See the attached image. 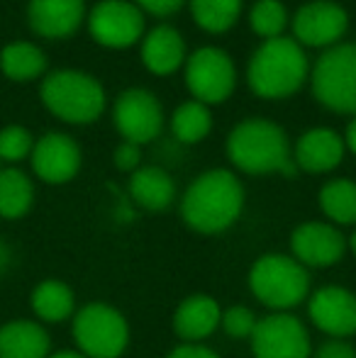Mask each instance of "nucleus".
I'll use <instances>...</instances> for the list:
<instances>
[{
  "label": "nucleus",
  "instance_id": "nucleus-1",
  "mask_svg": "<svg viewBox=\"0 0 356 358\" xmlns=\"http://www.w3.org/2000/svg\"><path fill=\"white\" fill-rule=\"evenodd\" d=\"M244 188L227 169H210L188 185L180 200V217L198 234H220L239 220Z\"/></svg>",
  "mask_w": 356,
  "mask_h": 358
},
{
  "label": "nucleus",
  "instance_id": "nucleus-2",
  "mask_svg": "<svg viewBox=\"0 0 356 358\" xmlns=\"http://www.w3.org/2000/svg\"><path fill=\"white\" fill-rule=\"evenodd\" d=\"M227 156L234 169L249 176H295L298 171L295 161L290 159V144L283 127L262 117L234 124L227 137Z\"/></svg>",
  "mask_w": 356,
  "mask_h": 358
},
{
  "label": "nucleus",
  "instance_id": "nucleus-3",
  "mask_svg": "<svg viewBox=\"0 0 356 358\" xmlns=\"http://www.w3.org/2000/svg\"><path fill=\"white\" fill-rule=\"evenodd\" d=\"M308 78V57L290 37L266 39L254 52L247 69L249 88L264 100H280L298 93Z\"/></svg>",
  "mask_w": 356,
  "mask_h": 358
},
{
  "label": "nucleus",
  "instance_id": "nucleus-4",
  "mask_svg": "<svg viewBox=\"0 0 356 358\" xmlns=\"http://www.w3.org/2000/svg\"><path fill=\"white\" fill-rule=\"evenodd\" d=\"M249 290L273 312H288L310 297V273L285 254H264L249 271Z\"/></svg>",
  "mask_w": 356,
  "mask_h": 358
},
{
  "label": "nucleus",
  "instance_id": "nucleus-5",
  "mask_svg": "<svg viewBox=\"0 0 356 358\" xmlns=\"http://www.w3.org/2000/svg\"><path fill=\"white\" fill-rule=\"evenodd\" d=\"M42 103L52 115L71 124H88L103 115L105 90L93 76L59 69L42 80Z\"/></svg>",
  "mask_w": 356,
  "mask_h": 358
},
{
  "label": "nucleus",
  "instance_id": "nucleus-6",
  "mask_svg": "<svg viewBox=\"0 0 356 358\" xmlns=\"http://www.w3.org/2000/svg\"><path fill=\"white\" fill-rule=\"evenodd\" d=\"M313 95L332 113L356 115V44H334L318 59Z\"/></svg>",
  "mask_w": 356,
  "mask_h": 358
},
{
  "label": "nucleus",
  "instance_id": "nucleus-7",
  "mask_svg": "<svg viewBox=\"0 0 356 358\" xmlns=\"http://www.w3.org/2000/svg\"><path fill=\"white\" fill-rule=\"evenodd\" d=\"M73 339L86 358H120L129 344V324L120 310L90 302L73 317Z\"/></svg>",
  "mask_w": 356,
  "mask_h": 358
},
{
  "label": "nucleus",
  "instance_id": "nucleus-8",
  "mask_svg": "<svg viewBox=\"0 0 356 358\" xmlns=\"http://www.w3.org/2000/svg\"><path fill=\"white\" fill-rule=\"evenodd\" d=\"M185 83L203 105L225 103L237 85L234 62L225 49L200 47L185 59Z\"/></svg>",
  "mask_w": 356,
  "mask_h": 358
},
{
  "label": "nucleus",
  "instance_id": "nucleus-9",
  "mask_svg": "<svg viewBox=\"0 0 356 358\" xmlns=\"http://www.w3.org/2000/svg\"><path fill=\"white\" fill-rule=\"evenodd\" d=\"M254 358H310L313 344L305 324L290 312H271L262 317L252 339Z\"/></svg>",
  "mask_w": 356,
  "mask_h": 358
},
{
  "label": "nucleus",
  "instance_id": "nucleus-10",
  "mask_svg": "<svg viewBox=\"0 0 356 358\" xmlns=\"http://www.w3.org/2000/svg\"><path fill=\"white\" fill-rule=\"evenodd\" d=\"M113 120L124 142H132L137 146L154 142L164 127L162 105L147 88L122 90L118 103H115Z\"/></svg>",
  "mask_w": 356,
  "mask_h": 358
},
{
  "label": "nucleus",
  "instance_id": "nucleus-11",
  "mask_svg": "<svg viewBox=\"0 0 356 358\" xmlns=\"http://www.w3.org/2000/svg\"><path fill=\"white\" fill-rule=\"evenodd\" d=\"M88 29L103 47H132L144 34V13L127 0H100L88 15Z\"/></svg>",
  "mask_w": 356,
  "mask_h": 358
},
{
  "label": "nucleus",
  "instance_id": "nucleus-12",
  "mask_svg": "<svg viewBox=\"0 0 356 358\" xmlns=\"http://www.w3.org/2000/svg\"><path fill=\"white\" fill-rule=\"evenodd\" d=\"M349 27V15L332 0H313L293 15L295 42L305 47H334Z\"/></svg>",
  "mask_w": 356,
  "mask_h": 358
},
{
  "label": "nucleus",
  "instance_id": "nucleus-13",
  "mask_svg": "<svg viewBox=\"0 0 356 358\" xmlns=\"http://www.w3.org/2000/svg\"><path fill=\"white\" fill-rule=\"evenodd\" d=\"M290 251L305 268H329L344 259L347 239L329 222H305L290 234Z\"/></svg>",
  "mask_w": 356,
  "mask_h": 358
},
{
  "label": "nucleus",
  "instance_id": "nucleus-14",
  "mask_svg": "<svg viewBox=\"0 0 356 358\" xmlns=\"http://www.w3.org/2000/svg\"><path fill=\"white\" fill-rule=\"evenodd\" d=\"M308 317L332 339L356 334V295L342 285H325L308 300Z\"/></svg>",
  "mask_w": 356,
  "mask_h": 358
},
{
  "label": "nucleus",
  "instance_id": "nucleus-15",
  "mask_svg": "<svg viewBox=\"0 0 356 358\" xmlns=\"http://www.w3.org/2000/svg\"><path fill=\"white\" fill-rule=\"evenodd\" d=\"M32 169L44 183H66L81 169V149L69 134L49 132L32 146Z\"/></svg>",
  "mask_w": 356,
  "mask_h": 358
},
{
  "label": "nucleus",
  "instance_id": "nucleus-16",
  "mask_svg": "<svg viewBox=\"0 0 356 358\" xmlns=\"http://www.w3.org/2000/svg\"><path fill=\"white\" fill-rule=\"evenodd\" d=\"M86 17L83 0H29V27L47 39L71 37Z\"/></svg>",
  "mask_w": 356,
  "mask_h": 358
},
{
  "label": "nucleus",
  "instance_id": "nucleus-17",
  "mask_svg": "<svg viewBox=\"0 0 356 358\" xmlns=\"http://www.w3.org/2000/svg\"><path fill=\"white\" fill-rule=\"evenodd\" d=\"M222 320L218 300L210 295H190L173 312V331L180 344H203L208 336H213Z\"/></svg>",
  "mask_w": 356,
  "mask_h": 358
},
{
  "label": "nucleus",
  "instance_id": "nucleus-18",
  "mask_svg": "<svg viewBox=\"0 0 356 358\" xmlns=\"http://www.w3.org/2000/svg\"><path fill=\"white\" fill-rule=\"evenodd\" d=\"M344 139L329 127H313L298 139L293 161L305 173H327L344 159Z\"/></svg>",
  "mask_w": 356,
  "mask_h": 358
},
{
  "label": "nucleus",
  "instance_id": "nucleus-19",
  "mask_svg": "<svg viewBox=\"0 0 356 358\" xmlns=\"http://www.w3.org/2000/svg\"><path fill=\"white\" fill-rule=\"evenodd\" d=\"M142 62L154 76L176 73L185 62V42L178 29L169 24H159L144 37Z\"/></svg>",
  "mask_w": 356,
  "mask_h": 358
},
{
  "label": "nucleus",
  "instance_id": "nucleus-20",
  "mask_svg": "<svg viewBox=\"0 0 356 358\" xmlns=\"http://www.w3.org/2000/svg\"><path fill=\"white\" fill-rule=\"evenodd\" d=\"M129 198L147 213H162L176 200V183L159 166H139L129 178Z\"/></svg>",
  "mask_w": 356,
  "mask_h": 358
},
{
  "label": "nucleus",
  "instance_id": "nucleus-21",
  "mask_svg": "<svg viewBox=\"0 0 356 358\" xmlns=\"http://www.w3.org/2000/svg\"><path fill=\"white\" fill-rule=\"evenodd\" d=\"M49 334L37 322H10L0 329V358H47Z\"/></svg>",
  "mask_w": 356,
  "mask_h": 358
},
{
  "label": "nucleus",
  "instance_id": "nucleus-22",
  "mask_svg": "<svg viewBox=\"0 0 356 358\" xmlns=\"http://www.w3.org/2000/svg\"><path fill=\"white\" fill-rule=\"evenodd\" d=\"M0 69L10 80H32L47 71V57L32 42H13L0 52Z\"/></svg>",
  "mask_w": 356,
  "mask_h": 358
},
{
  "label": "nucleus",
  "instance_id": "nucleus-23",
  "mask_svg": "<svg viewBox=\"0 0 356 358\" xmlns=\"http://www.w3.org/2000/svg\"><path fill=\"white\" fill-rule=\"evenodd\" d=\"M73 297L71 287L62 280H44L32 290V310L44 322H64L73 315Z\"/></svg>",
  "mask_w": 356,
  "mask_h": 358
},
{
  "label": "nucleus",
  "instance_id": "nucleus-24",
  "mask_svg": "<svg viewBox=\"0 0 356 358\" xmlns=\"http://www.w3.org/2000/svg\"><path fill=\"white\" fill-rule=\"evenodd\" d=\"M34 200V185L20 169L0 171V217L17 220L27 215Z\"/></svg>",
  "mask_w": 356,
  "mask_h": 358
},
{
  "label": "nucleus",
  "instance_id": "nucleus-25",
  "mask_svg": "<svg viewBox=\"0 0 356 358\" xmlns=\"http://www.w3.org/2000/svg\"><path fill=\"white\" fill-rule=\"evenodd\" d=\"M320 208L332 224H356V183L334 178L320 190Z\"/></svg>",
  "mask_w": 356,
  "mask_h": 358
},
{
  "label": "nucleus",
  "instance_id": "nucleus-26",
  "mask_svg": "<svg viewBox=\"0 0 356 358\" xmlns=\"http://www.w3.org/2000/svg\"><path fill=\"white\" fill-rule=\"evenodd\" d=\"M210 129H213V115H210L208 105L198 103V100H188L173 110L171 132L178 142L198 144L200 139L208 137Z\"/></svg>",
  "mask_w": 356,
  "mask_h": 358
},
{
  "label": "nucleus",
  "instance_id": "nucleus-27",
  "mask_svg": "<svg viewBox=\"0 0 356 358\" xmlns=\"http://www.w3.org/2000/svg\"><path fill=\"white\" fill-rule=\"evenodd\" d=\"M242 13V0H190V15L205 32L222 34L234 27Z\"/></svg>",
  "mask_w": 356,
  "mask_h": 358
},
{
  "label": "nucleus",
  "instance_id": "nucleus-28",
  "mask_svg": "<svg viewBox=\"0 0 356 358\" xmlns=\"http://www.w3.org/2000/svg\"><path fill=\"white\" fill-rule=\"evenodd\" d=\"M285 22H288V13L280 0H257L249 13V24H252L254 34H259L264 42L280 37Z\"/></svg>",
  "mask_w": 356,
  "mask_h": 358
},
{
  "label": "nucleus",
  "instance_id": "nucleus-29",
  "mask_svg": "<svg viewBox=\"0 0 356 358\" xmlns=\"http://www.w3.org/2000/svg\"><path fill=\"white\" fill-rule=\"evenodd\" d=\"M257 324L259 317L244 305H234L229 310H225L222 320H220V327H222L229 339H252L254 331H257Z\"/></svg>",
  "mask_w": 356,
  "mask_h": 358
},
{
  "label": "nucleus",
  "instance_id": "nucleus-30",
  "mask_svg": "<svg viewBox=\"0 0 356 358\" xmlns=\"http://www.w3.org/2000/svg\"><path fill=\"white\" fill-rule=\"evenodd\" d=\"M32 134L20 124L0 129V159L3 161H22L24 156L32 154Z\"/></svg>",
  "mask_w": 356,
  "mask_h": 358
},
{
  "label": "nucleus",
  "instance_id": "nucleus-31",
  "mask_svg": "<svg viewBox=\"0 0 356 358\" xmlns=\"http://www.w3.org/2000/svg\"><path fill=\"white\" fill-rule=\"evenodd\" d=\"M139 164H142V151H139L137 144L122 142L118 149H115V166H118L120 171L134 173V171L139 169Z\"/></svg>",
  "mask_w": 356,
  "mask_h": 358
},
{
  "label": "nucleus",
  "instance_id": "nucleus-32",
  "mask_svg": "<svg viewBox=\"0 0 356 358\" xmlns=\"http://www.w3.org/2000/svg\"><path fill=\"white\" fill-rule=\"evenodd\" d=\"M310 358H356V349L344 339H329Z\"/></svg>",
  "mask_w": 356,
  "mask_h": 358
},
{
  "label": "nucleus",
  "instance_id": "nucleus-33",
  "mask_svg": "<svg viewBox=\"0 0 356 358\" xmlns=\"http://www.w3.org/2000/svg\"><path fill=\"white\" fill-rule=\"evenodd\" d=\"M183 3L185 0H137V8L154 17H169V15L178 13Z\"/></svg>",
  "mask_w": 356,
  "mask_h": 358
},
{
  "label": "nucleus",
  "instance_id": "nucleus-34",
  "mask_svg": "<svg viewBox=\"0 0 356 358\" xmlns=\"http://www.w3.org/2000/svg\"><path fill=\"white\" fill-rule=\"evenodd\" d=\"M166 358H222L205 344H178Z\"/></svg>",
  "mask_w": 356,
  "mask_h": 358
},
{
  "label": "nucleus",
  "instance_id": "nucleus-35",
  "mask_svg": "<svg viewBox=\"0 0 356 358\" xmlns=\"http://www.w3.org/2000/svg\"><path fill=\"white\" fill-rule=\"evenodd\" d=\"M344 146H347V149L356 156V117L349 122V127H347V134H344Z\"/></svg>",
  "mask_w": 356,
  "mask_h": 358
},
{
  "label": "nucleus",
  "instance_id": "nucleus-36",
  "mask_svg": "<svg viewBox=\"0 0 356 358\" xmlns=\"http://www.w3.org/2000/svg\"><path fill=\"white\" fill-rule=\"evenodd\" d=\"M49 358H86L81 351H59V354L49 356Z\"/></svg>",
  "mask_w": 356,
  "mask_h": 358
},
{
  "label": "nucleus",
  "instance_id": "nucleus-37",
  "mask_svg": "<svg viewBox=\"0 0 356 358\" xmlns=\"http://www.w3.org/2000/svg\"><path fill=\"white\" fill-rule=\"evenodd\" d=\"M347 246H349V249H352V254L356 256V231H354V234H352V236H349Z\"/></svg>",
  "mask_w": 356,
  "mask_h": 358
}]
</instances>
